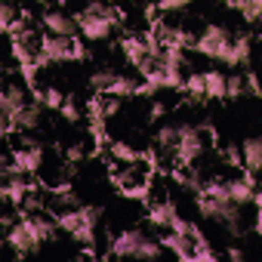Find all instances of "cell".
<instances>
[{
    "mask_svg": "<svg viewBox=\"0 0 262 262\" xmlns=\"http://www.w3.org/2000/svg\"><path fill=\"white\" fill-rule=\"evenodd\" d=\"M228 259H231V262H244V250H241V247H231V250H228Z\"/></svg>",
    "mask_w": 262,
    "mask_h": 262,
    "instance_id": "obj_32",
    "label": "cell"
},
{
    "mask_svg": "<svg viewBox=\"0 0 262 262\" xmlns=\"http://www.w3.org/2000/svg\"><path fill=\"white\" fill-rule=\"evenodd\" d=\"M185 90H188L191 96H207V86H204V74H191V77L185 80Z\"/></svg>",
    "mask_w": 262,
    "mask_h": 262,
    "instance_id": "obj_28",
    "label": "cell"
},
{
    "mask_svg": "<svg viewBox=\"0 0 262 262\" xmlns=\"http://www.w3.org/2000/svg\"><path fill=\"white\" fill-rule=\"evenodd\" d=\"M182 7H185L182 0H173V4H161V10H164V13H170V10H182Z\"/></svg>",
    "mask_w": 262,
    "mask_h": 262,
    "instance_id": "obj_33",
    "label": "cell"
},
{
    "mask_svg": "<svg viewBox=\"0 0 262 262\" xmlns=\"http://www.w3.org/2000/svg\"><path fill=\"white\" fill-rule=\"evenodd\" d=\"M37 123H40V105H37V102H31V105H28V108L13 120V126H16V129H34ZM13 126H10V129H13Z\"/></svg>",
    "mask_w": 262,
    "mask_h": 262,
    "instance_id": "obj_20",
    "label": "cell"
},
{
    "mask_svg": "<svg viewBox=\"0 0 262 262\" xmlns=\"http://www.w3.org/2000/svg\"><path fill=\"white\" fill-rule=\"evenodd\" d=\"M234 10H241L244 16H247V22H256L259 16H262V4H250V0H247V4H241V0H237V4H231Z\"/></svg>",
    "mask_w": 262,
    "mask_h": 262,
    "instance_id": "obj_27",
    "label": "cell"
},
{
    "mask_svg": "<svg viewBox=\"0 0 262 262\" xmlns=\"http://www.w3.org/2000/svg\"><path fill=\"white\" fill-rule=\"evenodd\" d=\"M40 22H43V28H47L53 37H74V28H77V19H71V16L62 13V10H47Z\"/></svg>",
    "mask_w": 262,
    "mask_h": 262,
    "instance_id": "obj_10",
    "label": "cell"
},
{
    "mask_svg": "<svg viewBox=\"0 0 262 262\" xmlns=\"http://www.w3.org/2000/svg\"><path fill=\"white\" fill-rule=\"evenodd\" d=\"M164 247H170L182 262H204L201 259V250H198V244H194V237L191 234H170L167 241H164Z\"/></svg>",
    "mask_w": 262,
    "mask_h": 262,
    "instance_id": "obj_11",
    "label": "cell"
},
{
    "mask_svg": "<svg viewBox=\"0 0 262 262\" xmlns=\"http://www.w3.org/2000/svg\"><path fill=\"white\" fill-rule=\"evenodd\" d=\"M34 96H37L34 102H37V105H47V108H62V105H65V96H62L56 86H43V90H37Z\"/></svg>",
    "mask_w": 262,
    "mask_h": 262,
    "instance_id": "obj_21",
    "label": "cell"
},
{
    "mask_svg": "<svg viewBox=\"0 0 262 262\" xmlns=\"http://www.w3.org/2000/svg\"><path fill=\"white\" fill-rule=\"evenodd\" d=\"M161 114H164V105H161V102H155V105H151V120H158Z\"/></svg>",
    "mask_w": 262,
    "mask_h": 262,
    "instance_id": "obj_34",
    "label": "cell"
},
{
    "mask_svg": "<svg viewBox=\"0 0 262 262\" xmlns=\"http://www.w3.org/2000/svg\"><path fill=\"white\" fill-rule=\"evenodd\" d=\"M228 194H231V204H247V201H253L256 194H253V179L250 176H241V179H228Z\"/></svg>",
    "mask_w": 262,
    "mask_h": 262,
    "instance_id": "obj_15",
    "label": "cell"
},
{
    "mask_svg": "<svg viewBox=\"0 0 262 262\" xmlns=\"http://www.w3.org/2000/svg\"><path fill=\"white\" fill-rule=\"evenodd\" d=\"M158 145L164 148V155H176V145H179V126H173V123L161 126V133H158Z\"/></svg>",
    "mask_w": 262,
    "mask_h": 262,
    "instance_id": "obj_19",
    "label": "cell"
},
{
    "mask_svg": "<svg viewBox=\"0 0 262 262\" xmlns=\"http://www.w3.org/2000/svg\"><path fill=\"white\" fill-rule=\"evenodd\" d=\"M241 161H244L247 170L262 173V136H253V139L244 142V148H241Z\"/></svg>",
    "mask_w": 262,
    "mask_h": 262,
    "instance_id": "obj_14",
    "label": "cell"
},
{
    "mask_svg": "<svg viewBox=\"0 0 262 262\" xmlns=\"http://www.w3.org/2000/svg\"><path fill=\"white\" fill-rule=\"evenodd\" d=\"M22 219L28 222V231H31V237H34V244H37V247H40L43 241H50V237H53V231H56V228H53V222H50V219H43V216H22Z\"/></svg>",
    "mask_w": 262,
    "mask_h": 262,
    "instance_id": "obj_18",
    "label": "cell"
},
{
    "mask_svg": "<svg viewBox=\"0 0 262 262\" xmlns=\"http://www.w3.org/2000/svg\"><path fill=\"white\" fill-rule=\"evenodd\" d=\"M244 93V74H228V96L237 99Z\"/></svg>",
    "mask_w": 262,
    "mask_h": 262,
    "instance_id": "obj_29",
    "label": "cell"
},
{
    "mask_svg": "<svg viewBox=\"0 0 262 262\" xmlns=\"http://www.w3.org/2000/svg\"><path fill=\"white\" fill-rule=\"evenodd\" d=\"M120 22V10H114L111 16H93V13H77V28H80V34L83 37H90V40H105L111 31H114V25Z\"/></svg>",
    "mask_w": 262,
    "mask_h": 262,
    "instance_id": "obj_8",
    "label": "cell"
},
{
    "mask_svg": "<svg viewBox=\"0 0 262 262\" xmlns=\"http://www.w3.org/2000/svg\"><path fill=\"white\" fill-rule=\"evenodd\" d=\"M145 244H148L145 231H139V228H126V231H120V234L111 241V253H114L117 259H136V256L142 253Z\"/></svg>",
    "mask_w": 262,
    "mask_h": 262,
    "instance_id": "obj_9",
    "label": "cell"
},
{
    "mask_svg": "<svg viewBox=\"0 0 262 262\" xmlns=\"http://www.w3.org/2000/svg\"><path fill=\"white\" fill-rule=\"evenodd\" d=\"M62 114H65L68 120H77V117H80V111H77L74 102H65V105H62Z\"/></svg>",
    "mask_w": 262,
    "mask_h": 262,
    "instance_id": "obj_31",
    "label": "cell"
},
{
    "mask_svg": "<svg viewBox=\"0 0 262 262\" xmlns=\"http://www.w3.org/2000/svg\"><path fill=\"white\" fill-rule=\"evenodd\" d=\"M231 37H228V31L222 28V25H207V31L194 40V47H198V53H204V56H213V59H228V53H231Z\"/></svg>",
    "mask_w": 262,
    "mask_h": 262,
    "instance_id": "obj_6",
    "label": "cell"
},
{
    "mask_svg": "<svg viewBox=\"0 0 262 262\" xmlns=\"http://www.w3.org/2000/svg\"><path fill=\"white\" fill-rule=\"evenodd\" d=\"M198 210L207 216V219H213V222H219V225H225L228 231H241V207L237 204H219V201H210V198H198Z\"/></svg>",
    "mask_w": 262,
    "mask_h": 262,
    "instance_id": "obj_5",
    "label": "cell"
},
{
    "mask_svg": "<svg viewBox=\"0 0 262 262\" xmlns=\"http://www.w3.org/2000/svg\"><path fill=\"white\" fill-rule=\"evenodd\" d=\"M111 179H114V185H117L123 194L142 198V194L148 191V185H151V164H148L145 158H139V161H133V164L114 167Z\"/></svg>",
    "mask_w": 262,
    "mask_h": 262,
    "instance_id": "obj_1",
    "label": "cell"
},
{
    "mask_svg": "<svg viewBox=\"0 0 262 262\" xmlns=\"http://www.w3.org/2000/svg\"><path fill=\"white\" fill-rule=\"evenodd\" d=\"M133 93H139V83L136 80H129L126 74H117V80L111 83V90H108V96H133Z\"/></svg>",
    "mask_w": 262,
    "mask_h": 262,
    "instance_id": "obj_22",
    "label": "cell"
},
{
    "mask_svg": "<svg viewBox=\"0 0 262 262\" xmlns=\"http://www.w3.org/2000/svg\"><path fill=\"white\" fill-rule=\"evenodd\" d=\"M7 244L16 250V253H28V250H37V244H34V237H31V231H28V222L25 219H19L10 231H7Z\"/></svg>",
    "mask_w": 262,
    "mask_h": 262,
    "instance_id": "obj_13",
    "label": "cell"
},
{
    "mask_svg": "<svg viewBox=\"0 0 262 262\" xmlns=\"http://www.w3.org/2000/svg\"><path fill=\"white\" fill-rule=\"evenodd\" d=\"M204 86L210 99H225L228 96V77L222 71H204Z\"/></svg>",
    "mask_w": 262,
    "mask_h": 262,
    "instance_id": "obj_17",
    "label": "cell"
},
{
    "mask_svg": "<svg viewBox=\"0 0 262 262\" xmlns=\"http://www.w3.org/2000/svg\"><path fill=\"white\" fill-rule=\"evenodd\" d=\"M256 204H259V210H262V191H259V194H256Z\"/></svg>",
    "mask_w": 262,
    "mask_h": 262,
    "instance_id": "obj_36",
    "label": "cell"
},
{
    "mask_svg": "<svg viewBox=\"0 0 262 262\" xmlns=\"http://www.w3.org/2000/svg\"><path fill=\"white\" fill-rule=\"evenodd\" d=\"M207 262H222V259H219V256H216V253H213V256H210V259H207Z\"/></svg>",
    "mask_w": 262,
    "mask_h": 262,
    "instance_id": "obj_35",
    "label": "cell"
},
{
    "mask_svg": "<svg viewBox=\"0 0 262 262\" xmlns=\"http://www.w3.org/2000/svg\"><path fill=\"white\" fill-rule=\"evenodd\" d=\"M204 129L201 126H191V123H179V145H176V161L182 167L194 164L201 155H204Z\"/></svg>",
    "mask_w": 262,
    "mask_h": 262,
    "instance_id": "obj_4",
    "label": "cell"
},
{
    "mask_svg": "<svg viewBox=\"0 0 262 262\" xmlns=\"http://www.w3.org/2000/svg\"><path fill=\"white\" fill-rule=\"evenodd\" d=\"M71 262H86V259H71Z\"/></svg>",
    "mask_w": 262,
    "mask_h": 262,
    "instance_id": "obj_37",
    "label": "cell"
},
{
    "mask_svg": "<svg viewBox=\"0 0 262 262\" xmlns=\"http://www.w3.org/2000/svg\"><path fill=\"white\" fill-rule=\"evenodd\" d=\"M28 105H31V102L25 99V86L7 80V83H4V93H0V111H4V129H7V133H10L13 120H16Z\"/></svg>",
    "mask_w": 262,
    "mask_h": 262,
    "instance_id": "obj_7",
    "label": "cell"
},
{
    "mask_svg": "<svg viewBox=\"0 0 262 262\" xmlns=\"http://www.w3.org/2000/svg\"><path fill=\"white\" fill-rule=\"evenodd\" d=\"M96 225H99V210L96 207H80L74 213L59 216V228L68 231L74 241H80L86 250L96 247Z\"/></svg>",
    "mask_w": 262,
    "mask_h": 262,
    "instance_id": "obj_2",
    "label": "cell"
},
{
    "mask_svg": "<svg viewBox=\"0 0 262 262\" xmlns=\"http://www.w3.org/2000/svg\"><path fill=\"white\" fill-rule=\"evenodd\" d=\"M114 80H117V71H111V68H105V71H96V74H93V86H96V90H105V93L111 90V83H114Z\"/></svg>",
    "mask_w": 262,
    "mask_h": 262,
    "instance_id": "obj_25",
    "label": "cell"
},
{
    "mask_svg": "<svg viewBox=\"0 0 262 262\" xmlns=\"http://www.w3.org/2000/svg\"><path fill=\"white\" fill-rule=\"evenodd\" d=\"M25 176H31V173H37L40 167H43V148H13V158H10Z\"/></svg>",
    "mask_w": 262,
    "mask_h": 262,
    "instance_id": "obj_12",
    "label": "cell"
},
{
    "mask_svg": "<svg viewBox=\"0 0 262 262\" xmlns=\"http://www.w3.org/2000/svg\"><path fill=\"white\" fill-rule=\"evenodd\" d=\"M83 56H86V53H83L80 40L47 34V37H43V47H40V56H37V65H47V62H77V59H83Z\"/></svg>",
    "mask_w": 262,
    "mask_h": 262,
    "instance_id": "obj_3",
    "label": "cell"
},
{
    "mask_svg": "<svg viewBox=\"0 0 262 262\" xmlns=\"http://www.w3.org/2000/svg\"><path fill=\"white\" fill-rule=\"evenodd\" d=\"M161 256V244H155V241H148L145 247H142V253L136 256V259H142V262H151V259H158Z\"/></svg>",
    "mask_w": 262,
    "mask_h": 262,
    "instance_id": "obj_30",
    "label": "cell"
},
{
    "mask_svg": "<svg viewBox=\"0 0 262 262\" xmlns=\"http://www.w3.org/2000/svg\"><path fill=\"white\" fill-rule=\"evenodd\" d=\"M148 222L158 225V228H173V222H176V207H173L170 201H161L158 207L148 210Z\"/></svg>",
    "mask_w": 262,
    "mask_h": 262,
    "instance_id": "obj_16",
    "label": "cell"
},
{
    "mask_svg": "<svg viewBox=\"0 0 262 262\" xmlns=\"http://www.w3.org/2000/svg\"><path fill=\"white\" fill-rule=\"evenodd\" d=\"M0 25H4V31H10L13 25H16V7L13 4H0Z\"/></svg>",
    "mask_w": 262,
    "mask_h": 262,
    "instance_id": "obj_26",
    "label": "cell"
},
{
    "mask_svg": "<svg viewBox=\"0 0 262 262\" xmlns=\"http://www.w3.org/2000/svg\"><path fill=\"white\" fill-rule=\"evenodd\" d=\"M105 262H111V259H105Z\"/></svg>",
    "mask_w": 262,
    "mask_h": 262,
    "instance_id": "obj_38",
    "label": "cell"
},
{
    "mask_svg": "<svg viewBox=\"0 0 262 262\" xmlns=\"http://www.w3.org/2000/svg\"><path fill=\"white\" fill-rule=\"evenodd\" d=\"M111 158L117 161V167H123V164H133V161H139V155L129 148V145H123V142H111Z\"/></svg>",
    "mask_w": 262,
    "mask_h": 262,
    "instance_id": "obj_23",
    "label": "cell"
},
{
    "mask_svg": "<svg viewBox=\"0 0 262 262\" xmlns=\"http://www.w3.org/2000/svg\"><path fill=\"white\" fill-rule=\"evenodd\" d=\"M247 50H250V43H247V37H241V40H234L231 43V53H228V65H241L244 59H247Z\"/></svg>",
    "mask_w": 262,
    "mask_h": 262,
    "instance_id": "obj_24",
    "label": "cell"
}]
</instances>
